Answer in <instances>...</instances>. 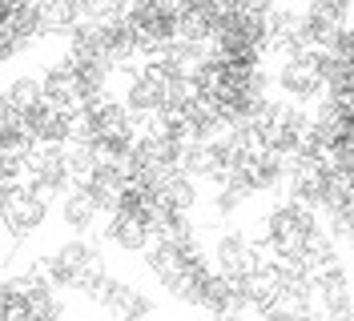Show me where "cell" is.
<instances>
[{
  "instance_id": "6da1fadb",
  "label": "cell",
  "mask_w": 354,
  "mask_h": 321,
  "mask_svg": "<svg viewBox=\"0 0 354 321\" xmlns=\"http://www.w3.org/2000/svg\"><path fill=\"white\" fill-rule=\"evenodd\" d=\"M137 128H141V117L133 113L121 97L113 93H101L97 101H88L85 113H81V133L77 141L88 145V149L105 153V157H125L137 141Z\"/></svg>"
},
{
  "instance_id": "7a4b0ae2",
  "label": "cell",
  "mask_w": 354,
  "mask_h": 321,
  "mask_svg": "<svg viewBox=\"0 0 354 321\" xmlns=\"http://www.w3.org/2000/svg\"><path fill=\"white\" fill-rule=\"evenodd\" d=\"M322 233V213L310 209L294 197H282L274 201L262 217V245L270 257H282V261H298L306 253V245Z\"/></svg>"
},
{
  "instance_id": "3957f363",
  "label": "cell",
  "mask_w": 354,
  "mask_h": 321,
  "mask_svg": "<svg viewBox=\"0 0 354 321\" xmlns=\"http://www.w3.org/2000/svg\"><path fill=\"white\" fill-rule=\"evenodd\" d=\"M41 269L48 273V281L65 293H85L101 273H109V261H105V249L88 237H68L61 245H53L48 253L41 257Z\"/></svg>"
},
{
  "instance_id": "277c9868",
  "label": "cell",
  "mask_w": 354,
  "mask_h": 321,
  "mask_svg": "<svg viewBox=\"0 0 354 321\" xmlns=\"http://www.w3.org/2000/svg\"><path fill=\"white\" fill-rule=\"evenodd\" d=\"M270 77H274V93L282 101L294 105H318L326 97V52L318 48H302V52H290L282 61L270 64Z\"/></svg>"
},
{
  "instance_id": "5b68a950",
  "label": "cell",
  "mask_w": 354,
  "mask_h": 321,
  "mask_svg": "<svg viewBox=\"0 0 354 321\" xmlns=\"http://www.w3.org/2000/svg\"><path fill=\"white\" fill-rule=\"evenodd\" d=\"M24 185L57 201L61 193L77 185L73 173V149L68 145H28L24 149Z\"/></svg>"
},
{
  "instance_id": "8992f818",
  "label": "cell",
  "mask_w": 354,
  "mask_h": 321,
  "mask_svg": "<svg viewBox=\"0 0 354 321\" xmlns=\"http://www.w3.org/2000/svg\"><path fill=\"white\" fill-rule=\"evenodd\" d=\"M41 88H44V101H48V105L65 108V113H73V117H81L88 101L101 97L97 88H88V81L81 77V68L68 61V57H61V61H53L48 68H44Z\"/></svg>"
},
{
  "instance_id": "52a82bcc",
  "label": "cell",
  "mask_w": 354,
  "mask_h": 321,
  "mask_svg": "<svg viewBox=\"0 0 354 321\" xmlns=\"http://www.w3.org/2000/svg\"><path fill=\"white\" fill-rule=\"evenodd\" d=\"M57 217L65 221L68 229L77 237H88L97 233V229H105V217H109V209L93 197L88 189H81V185H73L68 193H61L57 197Z\"/></svg>"
},
{
  "instance_id": "ba28073f",
  "label": "cell",
  "mask_w": 354,
  "mask_h": 321,
  "mask_svg": "<svg viewBox=\"0 0 354 321\" xmlns=\"http://www.w3.org/2000/svg\"><path fill=\"white\" fill-rule=\"evenodd\" d=\"M32 4H37L41 37H61V41H68L88 21L85 0H32Z\"/></svg>"
},
{
  "instance_id": "9c48e42d",
  "label": "cell",
  "mask_w": 354,
  "mask_h": 321,
  "mask_svg": "<svg viewBox=\"0 0 354 321\" xmlns=\"http://www.w3.org/2000/svg\"><path fill=\"white\" fill-rule=\"evenodd\" d=\"M0 101L12 108L17 117H21L24 125H28V117L44 105V88H41V77H32V72H24V77H12L8 85L0 88Z\"/></svg>"
},
{
  "instance_id": "30bf717a",
  "label": "cell",
  "mask_w": 354,
  "mask_h": 321,
  "mask_svg": "<svg viewBox=\"0 0 354 321\" xmlns=\"http://www.w3.org/2000/svg\"><path fill=\"white\" fill-rule=\"evenodd\" d=\"M28 125L0 101V149H28Z\"/></svg>"
},
{
  "instance_id": "8fae6325",
  "label": "cell",
  "mask_w": 354,
  "mask_h": 321,
  "mask_svg": "<svg viewBox=\"0 0 354 321\" xmlns=\"http://www.w3.org/2000/svg\"><path fill=\"white\" fill-rule=\"evenodd\" d=\"M121 321H153V318H121Z\"/></svg>"
}]
</instances>
